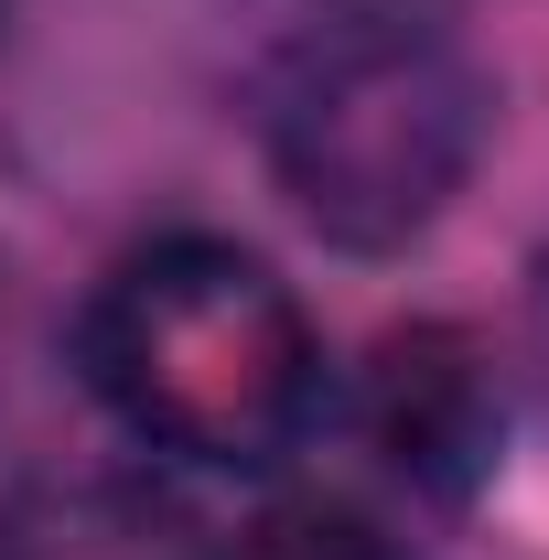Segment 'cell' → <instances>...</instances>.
Returning <instances> with one entry per match:
<instances>
[{
  "mask_svg": "<svg viewBox=\"0 0 549 560\" xmlns=\"http://www.w3.org/2000/svg\"><path fill=\"white\" fill-rule=\"evenodd\" d=\"M259 140L313 237L388 259L475 184L495 140V66L431 0H335L270 55Z\"/></svg>",
  "mask_w": 549,
  "mask_h": 560,
  "instance_id": "cell-1",
  "label": "cell"
},
{
  "mask_svg": "<svg viewBox=\"0 0 549 560\" xmlns=\"http://www.w3.org/2000/svg\"><path fill=\"white\" fill-rule=\"evenodd\" d=\"M75 366L151 453L280 464L324 410V346L291 280L226 237H151L97 280Z\"/></svg>",
  "mask_w": 549,
  "mask_h": 560,
  "instance_id": "cell-2",
  "label": "cell"
},
{
  "mask_svg": "<svg viewBox=\"0 0 549 560\" xmlns=\"http://www.w3.org/2000/svg\"><path fill=\"white\" fill-rule=\"evenodd\" d=\"M366 442L388 453V475L410 495H464L495 475V442H506V388H495V355L464 324H410L366 355V388H355Z\"/></svg>",
  "mask_w": 549,
  "mask_h": 560,
  "instance_id": "cell-3",
  "label": "cell"
},
{
  "mask_svg": "<svg viewBox=\"0 0 549 560\" xmlns=\"http://www.w3.org/2000/svg\"><path fill=\"white\" fill-rule=\"evenodd\" d=\"M0 560H215L195 517L119 475H33L0 495Z\"/></svg>",
  "mask_w": 549,
  "mask_h": 560,
  "instance_id": "cell-4",
  "label": "cell"
},
{
  "mask_svg": "<svg viewBox=\"0 0 549 560\" xmlns=\"http://www.w3.org/2000/svg\"><path fill=\"white\" fill-rule=\"evenodd\" d=\"M215 560H420V550L377 506H355V495H280V506H259Z\"/></svg>",
  "mask_w": 549,
  "mask_h": 560,
  "instance_id": "cell-5",
  "label": "cell"
},
{
  "mask_svg": "<svg viewBox=\"0 0 549 560\" xmlns=\"http://www.w3.org/2000/svg\"><path fill=\"white\" fill-rule=\"evenodd\" d=\"M528 355H539V377H549V259H539V280H528Z\"/></svg>",
  "mask_w": 549,
  "mask_h": 560,
  "instance_id": "cell-6",
  "label": "cell"
}]
</instances>
